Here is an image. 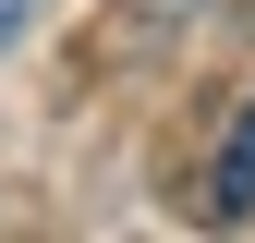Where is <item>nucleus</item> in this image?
Wrapping results in <instances>:
<instances>
[{
	"label": "nucleus",
	"instance_id": "nucleus-2",
	"mask_svg": "<svg viewBox=\"0 0 255 243\" xmlns=\"http://www.w3.org/2000/svg\"><path fill=\"white\" fill-rule=\"evenodd\" d=\"M24 12H37V0H0V49H12V37H24Z\"/></svg>",
	"mask_w": 255,
	"mask_h": 243
},
{
	"label": "nucleus",
	"instance_id": "nucleus-1",
	"mask_svg": "<svg viewBox=\"0 0 255 243\" xmlns=\"http://www.w3.org/2000/svg\"><path fill=\"white\" fill-rule=\"evenodd\" d=\"M207 219H255V110L231 122V134H219V170H207Z\"/></svg>",
	"mask_w": 255,
	"mask_h": 243
}]
</instances>
